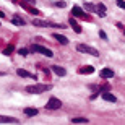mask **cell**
Returning a JSON list of instances; mask_svg holds the SVG:
<instances>
[{"mask_svg": "<svg viewBox=\"0 0 125 125\" xmlns=\"http://www.w3.org/2000/svg\"><path fill=\"white\" fill-rule=\"evenodd\" d=\"M101 97L104 99V101H109V102H117V97L114 96V94H111L109 91H104V93L101 94Z\"/></svg>", "mask_w": 125, "mask_h": 125, "instance_id": "4fadbf2b", "label": "cell"}, {"mask_svg": "<svg viewBox=\"0 0 125 125\" xmlns=\"http://www.w3.org/2000/svg\"><path fill=\"white\" fill-rule=\"evenodd\" d=\"M51 89H52V84H42V83L26 86V91H28L29 94H41V93H44V91H51Z\"/></svg>", "mask_w": 125, "mask_h": 125, "instance_id": "6da1fadb", "label": "cell"}, {"mask_svg": "<svg viewBox=\"0 0 125 125\" xmlns=\"http://www.w3.org/2000/svg\"><path fill=\"white\" fill-rule=\"evenodd\" d=\"M99 37H101V39H104V41L107 39V36H106V32H104V31H99Z\"/></svg>", "mask_w": 125, "mask_h": 125, "instance_id": "cb8c5ba5", "label": "cell"}, {"mask_svg": "<svg viewBox=\"0 0 125 125\" xmlns=\"http://www.w3.org/2000/svg\"><path fill=\"white\" fill-rule=\"evenodd\" d=\"M60 107H62V101H60V99H57L55 96L51 97V99L47 101V104H46L47 111H57V109H60Z\"/></svg>", "mask_w": 125, "mask_h": 125, "instance_id": "5b68a950", "label": "cell"}, {"mask_svg": "<svg viewBox=\"0 0 125 125\" xmlns=\"http://www.w3.org/2000/svg\"><path fill=\"white\" fill-rule=\"evenodd\" d=\"M52 72L55 75H59V76H65V75H67V70H65L63 67H60V65H54V67H52Z\"/></svg>", "mask_w": 125, "mask_h": 125, "instance_id": "7c38bea8", "label": "cell"}, {"mask_svg": "<svg viewBox=\"0 0 125 125\" xmlns=\"http://www.w3.org/2000/svg\"><path fill=\"white\" fill-rule=\"evenodd\" d=\"M54 5H55V7H59V8H63V7H65L67 3H65V2H55Z\"/></svg>", "mask_w": 125, "mask_h": 125, "instance_id": "603a6c76", "label": "cell"}, {"mask_svg": "<svg viewBox=\"0 0 125 125\" xmlns=\"http://www.w3.org/2000/svg\"><path fill=\"white\" fill-rule=\"evenodd\" d=\"M52 37H54L57 42H60L62 46H67V44H68V37L62 36V34H59V32H54V34H52Z\"/></svg>", "mask_w": 125, "mask_h": 125, "instance_id": "9c48e42d", "label": "cell"}, {"mask_svg": "<svg viewBox=\"0 0 125 125\" xmlns=\"http://www.w3.org/2000/svg\"><path fill=\"white\" fill-rule=\"evenodd\" d=\"M23 112H24V115H28V117H34L39 114V111L34 109V107H26V109H23Z\"/></svg>", "mask_w": 125, "mask_h": 125, "instance_id": "9a60e30c", "label": "cell"}, {"mask_svg": "<svg viewBox=\"0 0 125 125\" xmlns=\"http://www.w3.org/2000/svg\"><path fill=\"white\" fill-rule=\"evenodd\" d=\"M18 54H20V55H28V54H29V51H28V49H20V51H18Z\"/></svg>", "mask_w": 125, "mask_h": 125, "instance_id": "7402d4cb", "label": "cell"}, {"mask_svg": "<svg viewBox=\"0 0 125 125\" xmlns=\"http://www.w3.org/2000/svg\"><path fill=\"white\" fill-rule=\"evenodd\" d=\"M115 3H117V7H120V8L125 10V0H117Z\"/></svg>", "mask_w": 125, "mask_h": 125, "instance_id": "44dd1931", "label": "cell"}, {"mask_svg": "<svg viewBox=\"0 0 125 125\" xmlns=\"http://www.w3.org/2000/svg\"><path fill=\"white\" fill-rule=\"evenodd\" d=\"M16 73H18L21 78H32V80H36V75L29 73V72H26V70H23V68H18V70H16Z\"/></svg>", "mask_w": 125, "mask_h": 125, "instance_id": "8fae6325", "label": "cell"}, {"mask_svg": "<svg viewBox=\"0 0 125 125\" xmlns=\"http://www.w3.org/2000/svg\"><path fill=\"white\" fill-rule=\"evenodd\" d=\"M13 51H15V46L13 44H8V46L3 49V55H10V54H13Z\"/></svg>", "mask_w": 125, "mask_h": 125, "instance_id": "d6986e66", "label": "cell"}, {"mask_svg": "<svg viewBox=\"0 0 125 125\" xmlns=\"http://www.w3.org/2000/svg\"><path fill=\"white\" fill-rule=\"evenodd\" d=\"M72 124H89V120L86 117H75L72 119Z\"/></svg>", "mask_w": 125, "mask_h": 125, "instance_id": "ac0fdd59", "label": "cell"}, {"mask_svg": "<svg viewBox=\"0 0 125 125\" xmlns=\"http://www.w3.org/2000/svg\"><path fill=\"white\" fill-rule=\"evenodd\" d=\"M23 2H26V3H31V5H34V0H23Z\"/></svg>", "mask_w": 125, "mask_h": 125, "instance_id": "d4e9b609", "label": "cell"}, {"mask_svg": "<svg viewBox=\"0 0 125 125\" xmlns=\"http://www.w3.org/2000/svg\"><path fill=\"white\" fill-rule=\"evenodd\" d=\"M112 76H114V70H111V68L101 70V78H112Z\"/></svg>", "mask_w": 125, "mask_h": 125, "instance_id": "e0dca14e", "label": "cell"}, {"mask_svg": "<svg viewBox=\"0 0 125 125\" xmlns=\"http://www.w3.org/2000/svg\"><path fill=\"white\" fill-rule=\"evenodd\" d=\"M78 73L80 75H91V73H94V67H91V65L80 67V68H78Z\"/></svg>", "mask_w": 125, "mask_h": 125, "instance_id": "ba28073f", "label": "cell"}, {"mask_svg": "<svg viewBox=\"0 0 125 125\" xmlns=\"http://www.w3.org/2000/svg\"><path fill=\"white\" fill-rule=\"evenodd\" d=\"M76 51L89 54V55H94V57H99V51L94 49V47H91V46H86V44H76Z\"/></svg>", "mask_w": 125, "mask_h": 125, "instance_id": "7a4b0ae2", "label": "cell"}, {"mask_svg": "<svg viewBox=\"0 0 125 125\" xmlns=\"http://www.w3.org/2000/svg\"><path fill=\"white\" fill-rule=\"evenodd\" d=\"M84 10H86L88 13H91V11H96V5H93V3H84Z\"/></svg>", "mask_w": 125, "mask_h": 125, "instance_id": "ffe728a7", "label": "cell"}, {"mask_svg": "<svg viewBox=\"0 0 125 125\" xmlns=\"http://www.w3.org/2000/svg\"><path fill=\"white\" fill-rule=\"evenodd\" d=\"M11 23L13 24H16V26H24L26 24V21H24L20 15H13V18H11Z\"/></svg>", "mask_w": 125, "mask_h": 125, "instance_id": "5bb4252c", "label": "cell"}, {"mask_svg": "<svg viewBox=\"0 0 125 125\" xmlns=\"http://www.w3.org/2000/svg\"><path fill=\"white\" fill-rule=\"evenodd\" d=\"M72 15H73V16H78V18H81V20H86V21L91 20L89 13H88V11H84L81 7H73V8H72Z\"/></svg>", "mask_w": 125, "mask_h": 125, "instance_id": "277c9868", "label": "cell"}, {"mask_svg": "<svg viewBox=\"0 0 125 125\" xmlns=\"http://www.w3.org/2000/svg\"><path fill=\"white\" fill-rule=\"evenodd\" d=\"M68 24L72 26V28H73V31H75V32H78V34L83 31V29H81V26L76 23V20H75V18H68Z\"/></svg>", "mask_w": 125, "mask_h": 125, "instance_id": "30bf717a", "label": "cell"}, {"mask_svg": "<svg viewBox=\"0 0 125 125\" xmlns=\"http://www.w3.org/2000/svg\"><path fill=\"white\" fill-rule=\"evenodd\" d=\"M96 13L99 15L101 18H102V16H106V5H104V3H97L96 5Z\"/></svg>", "mask_w": 125, "mask_h": 125, "instance_id": "2e32d148", "label": "cell"}, {"mask_svg": "<svg viewBox=\"0 0 125 125\" xmlns=\"http://www.w3.org/2000/svg\"><path fill=\"white\" fill-rule=\"evenodd\" d=\"M3 75H5V72H0V76H3Z\"/></svg>", "mask_w": 125, "mask_h": 125, "instance_id": "4316f807", "label": "cell"}, {"mask_svg": "<svg viewBox=\"0 0 125 125\" xmlns=\"http://www.w3.org/2000/svg\"><path fill=\"white\" fill-rule=\"evenodd\" d=\"M0 18H5V13L2 11V10H0Z\"/></svg>", "mask_w": 125, "mask_h": 125, "instance_id": "484cf974", "label": "cell"}, {"mask_svg": "<svg viewBox=\"0 0 125 125\" xmlns=\"http://www.w3.org/2000/svg\"><path fill=\"white\" fill-rule=\"evenodd\" d=\"M31 51L32 52H37V54H42V55H46V57H54V52L51 51V49H47V47H44V46H39V44H32V47H31Z\"/></svg>", "mask_w": 125, "mask_h": 125, "instance_id": "3957f363", "label": "cell"}, {"mask_svg": "<svg viewBox=\"0 0 125 125\" xmlns=\"http://www.w3.org/2000/svg\"><path fill=\"white\" fill-rule=\"evenodd\" d=\"M16 117H10V115H0V124H18Z\"/></svg>", "mask_w": 125, "mask_h": 125, "instance_id": "52a82bcc", "label": "cell"}, {"mask_svg": "<svg viewBox=\"0 0 125 125\" xmlns=\"http://www.w3.org/2000/svg\"><path fill=\"white\" fill-rule=\"evenodd\" d=\"M20 5H21V7H23V8L28 11V13H31V15H36V16H39V15H41V11H39V10L34 8V7H31V5H28L26 2H21Z\"/></svg>", "mask_w": 125, "mask_h": 125, "instance_id": "8992f818", "label": "cell"}]
</instances>
